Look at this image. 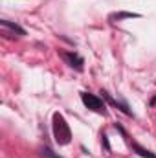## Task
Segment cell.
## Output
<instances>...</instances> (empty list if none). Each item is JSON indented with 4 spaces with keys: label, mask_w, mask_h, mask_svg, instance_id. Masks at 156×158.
Instances as JSON below:
<instances>
[{
    "label": "cell",
    "mask_w": 156,
    "mask_h": 158,
    "mask_svg": "<svg viewBox=\"0 0 156 158\" xmlns=\"http://www.w3.org/2000/svg\"><path fill=\"white\" fill-rule=\"evenodd\" d=\"M53 136H55V142L59 145L70 143V138H72V132H70V127H68L66 119L63 118L59 112L53 114Z\"/></svg>",
    "instance_id": "6da1fadb"
},
{
    "label": "cell",
    "mask_w": 156,
    "mask_h": 158,
    "mask_svg": "<svg viewBox=\"0 0 156 158\" xmlns=\"http://www.w3.org/2000/svg\"><path fill=\"white\" fill-rule=\"evenodd\" d=\"M81 99H83V103L90 109V110H96V112H101L105 107H103V101L99 99V98H96V96H92V94H88V92H83L81 94Z\"/></svg>",
    "instance_id": "7a4b0ae2"
},
{
    "label": "cell",
    "mask_w": 156,
    "mask_h": 158,
    "mask_svg": "<svg viewBox=\"0 0 156 158\" xmlns=\"http://www.w3.org/2000/svg\"><path fill=\"white\" fill-rule=\"evenodd\" d=\"M0 30H2V35H6V37H13L15 33L24 35V30L20 26H17V24L9 22V20H0Z\"/></svg>",
    "instance_id": "3957f363"
},
{
    "label": "cell",
    "mask_w": 156,
    "mask_h": 158,
    "mask_svg": "<svg viewBox=\"0 0 156 158\" xmlns=\"http://www.w3.org/2000/svg\"><path fill=\"white\" fill-rule=\"evenodd\" d=\"M63 59L68 61L70 66H76V68H81V66H83V59L77 57L76 53H63Z\"/></svg>",
    "instance_id": "277c9868"
},
{
    "label": "cell",
    "mask_w": 156,
    "mask_h": 158,
    "mask_svg": "<svg viewBox=\"0 0 156 158\" xmlns=\"http://www.w3.org/2000/svg\"><path fill=\"white\" fill-rule=\"evenodd\" d=\"M134 149L138 151V155H140V156H143V158H156L151 151H147V149H143V147H140V145H134Z\"/></svg>",
    "instance_id": "5b68a950"
},
{
    "label": "cell",
    "mask_w": 156,
    "mask_h": 158,
    "mask_svg": "<svg viewBox=\"0 0 156 158\" xmlns=\"http://www.w3.org/2000/svg\"><path fill=\"white\" fill-rule=\"evenodd\" d=\"M134 17H140L138 13H116V15H112V19H134Z\"/></svg>",
    "instance_id": "8992f818"
},
{
    "label": "cell",
    "mask_w": 156,
    "mask_h": 158,
    "mask_svg": "<svg viewBox=\"0 0 156 158\" xmlns=\"http://www.w3.org/2000/svg\"><path fill=\"white\" fill-rule=\"evenodd\" d=\"M40 153H42L44 158H61V156H57V155H53V151H50V149H42Z\"/></svg>",
    "instance_id": "52a82bcc"
}]
</instances>
